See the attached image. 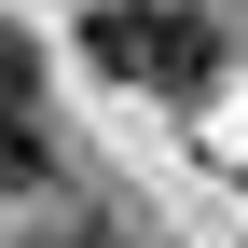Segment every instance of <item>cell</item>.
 <instances>
[{
	"label": "cell",
	"instance_id": "3957f363",
	"mask_svg": "<svg viewBox=\"0 0 248 248\" xmlns=\"http://www.w3.org/2000/svg\"><path fill=\"white\" fill-rule=\"evenodd\" d=\"M42 248H69V234H42Z\"/></svg>",
	"mask_w": 248,
	"mask_h": 248
},
{
	"label": "cell",
	"instance_id": "6da1fadb",
	"mask_svg": "<svg viewBox=\"0 0 248 248\" xmlns=\"http://www.w3.org/2000/svg\"><path fill=\"white\" fill-rule=\"evenodd\" d=\"M83 55H97L110 83H138V97H193V83L221 69V28L179 14V0H110V14L83 28Z\"/></svg>",
	"mask_w": 248,
	"mask_h": 248
},
{
	"label": "cell",
	"instance_id": "7a4b0ae2",
	"mask_svg": "<svg viewBox=\"0 0 248 248\" xmlns=\"http://www.w3.org/2000/svg\"><path fill=\"white\" fill-rule=\"evenodd\" d=\"M0 179H42V42L0 28Z\"/></svg>",
	"mask_w": 248,
	"mask_h": 248
}]
</instances>
